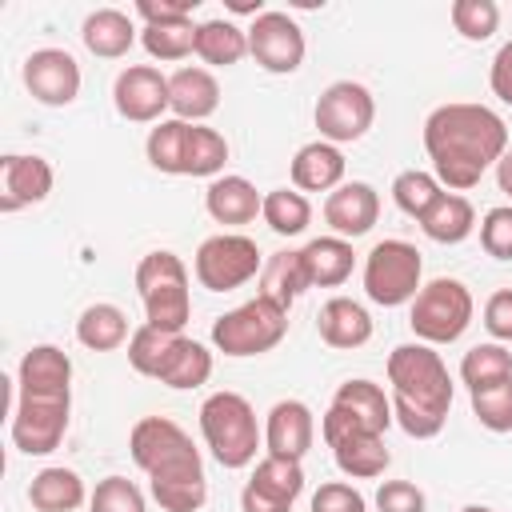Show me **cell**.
I'll use <instances>...</instances> for the list:
<instances>
[{"label": "cell", "mask_w": 512, "mask_h": 512, "mask_svg": "<svg viewBox=\"0 0 512 512\" xmlns=\"http://www.w3.org/2000/svg\"><path fill=\"white\" fill-rule=\"evenodd\" d=\"M448 16H452V28L472 44L488 40L500 28V4L496 0H452Z\"/></svg>", "instance_id": "cell-41"}, {"label": "cell", "mask_w": 512, "mask_h": 512, "mask_svg": "<svg viewBox=\"0 0 512 512\" xmlns=\"http://www.w3.org/2000/svg\"><path fill=\"white\" fill-rule=\"evenodd\" d=\"M204 208L216 224H228V228H240V224H252L264 208V196L256 192L252 180L244 176H216L204 192Z\"/></svg>", "instance_id": "cell-22"}, {"label": "cell", "mask_w": 512, "mask_h": 512, "mask_svg": "<svg viewBox=\"0 0 512 512\" xmlns=\"http://www.w3.org/2000/svg\"><path fill=\"white\" fill-rule=\"evenodd\" d=\"M484 328L496 336V344L512 340V288L488 296V304H484Z\"/></svg>", "instance_id": "cell-48"}, {"label": "cell", "mask_w": 512, "mask_h": 512, "mask_svg": "<svg viewBox=\"0 0 512 512\" xmlns=\"http://www.w3.org/2000/svg\"><path fill=\"white\" fill-rule=\"evenodd\" d=\"M376 220H380V196L364 180H348L336 192H328V200H324V224L340 240H356V236L372 232Z\"/></svg>", "instance_id": "cell-19"}, {"label": "cell", "mask_w": 512, "mask_h": 512, "mask_svg": "<svg viewBox=\"0 0 512 512\" xmlns=\"http://www.w3.org/2000/svg\"><path fill=\"white\" fill-rule=\"evenodd\" d=\"M420 228H424V236L436 240V244H460V240H468L472 228H476V208H472L468 196L444 192V196L428 208V216L420 220Z\"/></svg>", "instance_id": "cell-30"}, {"label": "cell", "mask_w": 512, "mask_h": 512, "mask_svg": "<svg viewBox=\"0 0 512 512\" xmlns=\"http://www.w3.org/2000/svg\"><path fill=\"white\" fill-rule=\"evenodd\" d=\"M496 184H500V192H504V196H512V148L496 160Z\"/></svg>", "instance_id": "cell-50"}, {"label": "cell", "mask_w": 512, "mask_h": 512, "mask_svg": "<svg viewBox=\"0 0 512 512\" xmlns=\"http://www.w3.org/2000/svg\"><path fill=\"white\" fill-rule=\"evenodd\" d=\"M424 152L432 176L448 192H468L508 152V128L488 104H440L424 120Z\"/></svg>", "instance_id": "cell-1"}, {"label": "cell", "mask_w": 512, "mask_h": 512, "mask_svg": "<svg viewBox=\"0 0 512 512\" xmlns=\"http://www.w3.org/2000/svg\"><path fill=\"white\" fill-rule=\"evenodd\" d=\"M420 276H424V260H420V248L408 240H396V236L380 240L364 256V292L380 308L412 304L416 292L424 288Z\"/></svg>", "instance_id": "cell-7"}, {"label": "cell", "mask_w": 512, "mask_h": 512, "mask_svg": "<svg viewBox=\"0 0 512 512\" xmlns=\"http://www.w3.org/2000/svg\"><path fill=\"white\" fill-rule=\"evenodd\" d=\"M228 160V140L216 132V128H204V124H192L188 132V152H184V176H220Z\"/></svg>", "instance_id": "cell-40"}, {"label": "cell", "mask_w": 512, "mask_h": 512, "mask_svg": "<svg viewBox=\"0 0 512 512\" xmlns=\"http://www.w3.org/2000/svg\"><path fill=\"white\" fill-rule=\"evenodd\" d=\"M136 292L144 300V324L160 332H184L192 316V296H188V268L176 252L156 248L140 256L136 264Z\"/></svg>", "instance_id": "cell-5"}, {"label": "cell", "mask_w": 512, "mask_h": 512, "mask_svg": "<svg viewBox=\"0 0 512 512\" xmlns=\"http://www.w3.org/2000/svg\"><path fill=\"white\" fill-rule=\"evenodd\" d=\"M308 268H304V256L300 248H284V252H272L264 256V268H260V296L276 300L280 308H292L304 292H308Z\"/></svg>", "instance_id": "cell-28"}, {"label": "cell", "mask_w": 512, "mask_h": 512, "mask_svg": "<svg viewBox=\"0 0 512 512\" xmlns=\"http://www.w3.org/2000/svg\"><path fill=\"white\" fill-rule=\"evenodd\" d=\"M388 384L392 420L412 440H432L444 432L452 408V376L432 344H396L388 352Z\"/></svg>", "instance_id": "cell-3"}, {"label": "cell", "mask_w": 512, "mask_h": 512, "mask_svg": "<svg viewBox=\"0 0 512 512\" xmlns=\"http://www.w3.org/2000/svg\"><path fill=\"white\" fill-rule=\"evenodd\" d=\"M460 512H496V508H488V504H468V508H460Z\"/></svg>", "instance_id": "cell-51"}, {"label": "cell", "mask_w": 512, "mask_h": 512, "mask_svg": "<svg viewBox=\"0 0 512 512\" xmlns=\"http://www.w3.org/2000/svg\"><path fill=\"white\" fill-rule=\"evenodd\" d=\"M344 184V152L328 140H312L292 156L296 192H336Z\"/></svg>", "instance_id": "cell-23"}, {"label": "cell", "mask_w": 512, "mask_h": 512, "mask_svg": "<svg viewBox=\"0 0 512 512\" xmlns=\"http://www.w3.org/2000/svg\"><path fill=\"white\" fill-rule=\"evenodd\" d=\"M376 508L380 512H424L428 500L412 480H384L376 488Z\"/></svg>", "instance_id": "cell-46"}, {"label": "cell", "mask_w": 512, "mask_h": 512, "mask_svg": "<svg viewBox=\"0 0 512 512\" xmlns=\"http://www.w3.org/2000/svg\"><path fill=\"white\" fill-rule=\"evenodd\" d=\"M332 404L340 412H348L356 424H364L368 432H376V436H384L388 424H392V396H384V388L372 384V380H344L336 388Z\"/></svg>", "instance_id": "cell-27"}, {"label": "cell", "mask_w": 512, "mask_h": 512, "mask_svg": "<svg viewBox=\"0 0 512 512\" xmlns=\"http://www.w3.org/2000/svg\"><path fill=\"white\" fill-rule=\"evenodd\" d=\"M112 104L132 124H160L168 112V76L152 64H128L112 84Z\"/></svg>", "instance_id": "cell-15"}, {"label": "cell", "mask_w": 512, "mask_h": 512, "mask_svg": "<svg viewBox=\"0 0 512 512\" xmlns=\"http://www.w3.org/2000/svg\"><path fill=\"white\" fill-rule=\"evenodd\" d=\"M28 500H32L36 512H76L88 500V492H84L80 472H72V468H44V472L32 476Z\"/></svg>", "instance_id": "cell-29"}, {"label": "cell", "mask_w": 512, "mask_h": 512, "mask_svg": "<svg viewBox=\"0 0 512 512\" xmlns=\"http://www.w3.org/2000/svg\"><path fill=\"white\" fill-rule=\"evenodd\" d=\"M128 452L140 472H148L152 500L164 512H200L208 500L204 460L192 436L168 416H144L128 432Z\"/></svg>", "instance_id": "cell-2"}, {"label": "cell", "mask_w": 512, "mask_h": 512, "mask_svg": "<svg viewBox=\"0 0 512 512\" xmlns=\"http://www.w3.org/2000/svg\"><path fill=\"white\" fill-rule=\"evenodd\" d=\"M76 340L88 352H116L128 344V316L116 304H88L76 320Z\"/></svg>", "instance_id": "cell-32"}, {"label": "cell", "mask_w": 512, "mask_h": 512, "mask_svg": "<svg viewBox=\"0 0 512 512\" xmlns=\"http://www.w3.org/2000/svg\"><path fill=\"white\" fill-rule=\"evenodd\" d=\"M316 328H320V340L328 348H360L372 340V316L364 304H356L352 296H332L320 304V316H316Z\"/></svg>", "instance_id": "cell-21"}, {"label": "cell", "mask_w": 512, "mask_h": 512, "mask_svg": "<svg viewBox=\"0 0 512 512\" xmlns=\"http://www.w3.org/2000/svg\"><path fill=\"white\" fill-rule=\"evenodd\" d=\"M304 492V468L300 460H284V456H264L252 468V480L240 492V508L244 512H292V504Z\"/></svg>", "instance_id": "cell-14"}, {"label": "cell", "mask_w": 512, "mask_h": 512, "mask_svg": "<svg viewBox=\"0 0 512 512\" xmlns=\"http://www.w3.org/2000/svg\"><path fill=\"white\" fill-rule=\"evenodd\" d=\"M320 432H324V444L332 448L336 468L344 476H352V480H376L392 464V452L384 448V436L368 432L364 424H356L336 404H328V412L320 420Z\"/></svg>", "instance_id": "cell-10"}, {"label": "cell", "mask_w": 512, "mask_h": 512, "mask_svg": "<svg viewBox=\"0 0 512 512\" xmlns=\"http://www.w3.org/2000/svg\"><path fill=\"white\" fill-rule=\"evenodd\" d=\"M312 120H316V128H320V140H328V144H352V140H360L368 128H372V120H376V100H372V92L364 88V84H356V80H336V84H328L324 92H320V100H316V108H312Z\"/></svg>", "instance_id": "cell-12"}, {"label": "cell", "mask_w": 512, "mask_h": 512, "mask_svg": "<svg viewBox=\"0 0 512 512\" xmlns=\"http://www.w3.org/2000/svg\"><path fill=\"white\" fill-rule=\"evenodd\" d=\"M196 280L208 292H232L244 288L248 280L260 276L264 256L256 248V240L240 236V232H216L196 248Z\"/></svg>", "instance_id": "cell-11"}, {"label": "cell", "mask_w": 512, "mask_h": 512, "mask_svg": "<svg viewBox=\"0 0 512 512\" xmlns=\"http://www.w3.org/2000/svg\"><path fill=\"white\" fill-rule=\"evenodd\" d=\"M72 392H16L12 400V444L24 456H48L68 432Z\"/></svg>", "instance_id": "cell-9"}, {"label": "cell", "mask_w": 512, "mask_h": 512, "mask_svg": "<svg viewBox=\"0 0 512 512\" xmlns=\"http://www.w3.org/2000/svg\"><path fill=\"white\" fill-rule=\"evenodd\" d=\"M312 512H368V500L360 496V488L344 480H328L312 492Z\"/></svg>", "instance_id": "cell-45"}, {"label": "cell", "mask_w": 512, "mask_h": 512, "mask_svg": "<svg viewBox=\"0 0 512 512\" xmlns=\"http://www.w3.org/2000/svg\"><path fill=\"white\" fill-rule=\"evenodd\" d=\"M440 196H444L440 180H436L432 172H424V168H408V172H400V176L392 180V200H396V208H400L404 216H412V220H424L428 208H432Z\"/></svg>", "instance_id": "cell-38"}, {"label": "cell", "mask_w": 512, "mask_h": 512, "mask_svg": "<svg viewBox=\"0 0 512 512\" xmlns=\"http://www.w3.org/2000/svg\"><path fill=\"white\" fill-rule=\"evenodd\" d=\"M140 44L152 60H184L196 52V24L176 20V24H144Z\"/></svg>", "instance_id": "cell-39"}, {"label": "cell", "mask_w": 512, "mask_h": 512, "mask_svg": "<svg viewBox=\"0 0 512 512\" xmlns=\"http://www.w3.org/2000/svg\"><path fill=\"white\" fill-rule=\"evenodd\" d=\"M284 336H288V308H280L260 292L248 304L216 316L212 324V344L224 356H260L272 352Z\"/></svg>", "instance_id": "cell-6"}, {"label": "cell", "mask_w": 512, "mask_h": 512, "mask_svg": "<svg viewBox=\"0 0 512 512\" xmlns=\"http://www.w3.org/2000/svg\"><path fill=\"white\" fill-rule=\"evenodd\" d=\"M480 248L492 260H512V204L488 208L480 220Z\"/></svg>", "instance_id": "cell-44"}, {"label": "cell", "mask_w": 512, "mask_h": 512, "mask_svg": "<svg viewBox=\"0 0 512 512\" xmlns=\"http://www.w3.org/2000/svg\"><path fill=\"white\" fill-rule=\"evenodd\" d=\"M200 432L220 468H248L264 444L256 412L240 392H212L200 404Z\"/></svg>", "instance_id": "cell-4"}, {"label": "cell", "mask_w": 512, "mask_h": 512, "mask_svg": "<svg viewBox=\"0 0 512 512\" xmlns=\"http://www.w3.org/2000/svg\"><path fill=\"white\" fill-rule=\"evenodd\" d=\"M196 56L212 68H232L248 56V28L232 20H204L196 24Z\"/></svg>", "instance_id": "cell-31"}, {"label": "cell", "mask_w": 512, "mask_h": 512, "mask_svg": "<svg viewBox=\"0 0 512 512\" xmlns=\"http://www.w3.org/2000/svg\"><path fill=\"white\" fill-rule=\"evenodd\" d=\"M264 224L276 232V236H300L308 224H312V204L304 192L296 188H272L264 192V208H260Z\"/></svg>", "instance_id": "cell-36"}, {"label": "cell", "mask_w": 512, "mask_h": 512, "mask_svg": "<svg viewBox=\"0 0 512 512\" xmlns=\"http://www.w3.org/2000/svg\"><path fill=\"white\" fill-rule=\"evenodd\" d=\"M80 40H84V48H88L92 56H100V60H120V56H128V48L136 44V24H132V16L120 12V8H96V12L84 16Z\"/></svg>", "instance_id": "cell-25"}, {"label": "cell", "mask_w": 512, "mask_h": 512, "mask_svg": "<svg viewBox=\"0 0 512 512\" xmlns=\"http://www.w3.org/2000/svg\"><path fill=\"white\" fill-rule=\"evenodd\" d=\"M16 392H72V360L56 344H36L16 368Z\"/></svg>", "instance_id": "cell-24"}, {"label": "cell", "mask_w": 512, "mask_h": 512, "mask_svg": "<svg viewBox=\"0 0 512 512\" xmlns=\"http://www.w3.org/2000/svg\"><path fill=\"white\" fill-rule=\"evenodd\" d=\"M208 376H212V352L200 340L180 332L176 344H172V356H168V364L160 372V384H168L176 392H188V388L208 384Z\"/></svg>", "instance_id": "cell-33"}, {"label": "cell", "mask_w": 512, "mask_h": 512, "mask_svg": "<svg viewBox=\"0 0 512 512\" xmlns=\"http://www.w3.org/2000/svg\"><path fill=\"white\" fill-rule=\"evenodd\" d=\"M88 512H148V504L128 476H104L88 496Z\"/></svg>", "instance_id": "cell-42"}, {"label": "cell", "mask_w": 512, "mask_h": 512, "mask_svg": "<svg viewBox=\"0 0 512 512\" xmlns=\"http://www.w3.org/2000/svg\"><path fill=\"white\" fill-rule=\"evenodd\" d=\"M472 416L488 432H512V380L472 392Z\"/></svg>", "instance_id": "cell-43"}, {"label": "cell", "mask_w": 512, "mask_h": 512, "mask_svg": "<svg viewBox=\"0 0 512 512\" xmlns=\"http://www.w3.org/2000/svg\"><path fill=\"white\" fill-rule=\"evenodd\" d=\"M24 88L48 108H64L80 96V64L64 48H36L24 60Z\"/></svg>", "instance_id": "cell-16"}, {"label": "cell", "mask_w": 512, "mask_h": 512, "mask_svg": "<svg viewBox=\"0 0 512 512\" xmlns=\"http://www.w3.org/2000/svg\"><path fill=\"white\" fill-rule=\"evenodd\" d=\"M220 108V84L208 68H176L168 76V112L172 120L200 124Z\"/></svg>", "instance_id": "cell-20"}, {"label": "cell", "mask_w": 512, "mask_h": 512, "mask_svg": "<svg viewBox=\"0 0 512 512\" xmlns=\"http://www.w3.org/2000/svg\"><path fill=\"white\" fill-rule=\"evenodd\" d=\"M188 132L192 124L184 120H160L148 140H144V152H148V164L164 176H184V152H188Z\"/></svg>", "instance_id": "cell-34"}, {"label": "cell", "mask_w": 512, "mask_h": 512, "mask_svg": "<svg viewBox=\"0 0 512 512\" xmlns=\"http://www.w3.org/2000/svg\"><path fill=\"white\" fill-rule=\"evenodd\" d=\"M196 0H136V16L144 24H176V20H192Z\"/></svg>", "instance_id": "cell-47"}, {"label": "cell", "mask_w": 512, "mask_h": 512, "mask_svg": "<svg viewBox=\"0 0 512 512\" xmlns=\"http://www.w3.org/2000/svg\"><path fill=\"white\" fill-rule=\"evenodd\" d=\"M472 312H476L472 292L452 276H436L416 292L408 324L420 336V344H452L468 332Z\"/></svg>", "instance_id": "cell-8"}, {"label": "cell", "mask_w": 512, "mask_h": 512, "mask_svg": "<svg viewBox=\"0 0 512 512\" xmlns=\"http://www.w3.org/2000/svg\"><path fill=\"white\" fill-rule=\"evenodd\" d=\"M304 48V32L288 12H260L248 28V56L272 76H292L304 64Z\"/></svg>", "instance_id": "cell-13"}, {"label": "cell", "mask_w": 512, "mask_h": 512, "mask_svg": "<svg viewBox=\"0 0 512 512\" xmlns=\"http://www.w3.org/2000/svg\"><path fill=\"white\" fill-rule=\"evenodd\" d=\"M300 256H304L312 288H340L352 276V264H356L352 244L340 240V236H316V240H308L300 248Z\"/></svg>", "instance_id": "cell-26"}, {"label": "cell", "mask_w": 512, "mask_h": 512, "mask_svg": "<svg viewBox=\"0 0 512 512\" xmlns=\"http://www.w3.org/2000/svg\"><path fill=\"white\" fill-rule=\"evenodd\" d=\"M52 180L56 176H52V164L44 156H24V152L0 156V212L12 216L20 208L48 200Z\"/></svg>", "instance_id": "cell-17"}, {"label": "cell", "mask_w": 512, "mask_h": 512, "mask_svg": "<svg viewBox=\"0 0 512 512\" xmlns=\"http://www.w3.org/2000/svg\"><path fill=\"white\" fill-rule=\"evenodd\" d=\"M488 84H492V92L504 100V104H512V40L492 56V72H488Z\"/></svg>", "instance_id": "cell-49"}, {"label": "cell", "mask_w": 512, "mask_h": 512, "mask_svg": "<svg viewBox=\"0 0 512 512\" xmlns=\"http://www.w3.org/2000/svg\"><path fill=\"white\" fill-rule=\"evenodd\" d=\"M180 332H160L152 324H140L132 336H128V364L140 372V376H152L160 380L168 356H172V344H176Z\"/></svg>", "instance_id": "cell-37"}, {"label": "cell", "mask_w": 512, "mask_h": 512, "mask_svg": "<svg viewBox=\"0 0 512 512\" xmlns=\"http://www.w3.org/2000/svg\"><path fill=\"white\" fill-rule=\"evenodd\" d=\"M316 440V416L304 400H276L264 420V448L268 456L304 460Z\"/></svg>", "instance_id": "cell-18"}, {"label": "cell", "mask_w": 512, "mask_h": 512, "mask_svg": "<svg viewBox=\"0 0 512 512\" xmlns=\"http://www.w3.org/2000/svg\"><path fill=\"white\" fill-rule=\"evenodd\" d=\"M460 380L468 384V392H480V388L512 380V352L504 344H476V348H468L464 360H460Z\"/></svg>", "instance_id": "cell-35"}]
</instances>
